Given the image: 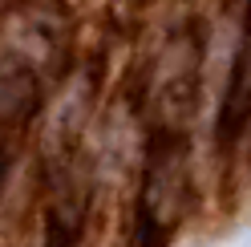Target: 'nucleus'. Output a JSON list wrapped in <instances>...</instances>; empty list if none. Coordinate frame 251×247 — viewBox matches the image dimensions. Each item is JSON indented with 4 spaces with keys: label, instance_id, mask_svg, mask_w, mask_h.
<instances>
[{
    "label": "nucleus",
    "instance_id": "obj_1",
    "mask_svg": "<svg viewBox=\"0 0 251 247\" xmlns=\"http://www.w3.org/2000/svg\"><path fill=\"white\" fill-rule=\"evenodd\" d=\"M191 198L186 142L170 130H158L146 146V178L138 195V219L130 247H170V235Z\"/></svg>",
    "mask_w": 251,
    "mask_h": 247
},
{
    "label": "nucleus",
    "instance_id": "obj_2",
    "mask_svg": "<svg viewBox=\"0 0 251 247\" xmlns=\"http://www.w3.org/2000/svg\"><path fill=\"white\" fill-rule=\"evenodd\" d=\"M247 126H251V4H247V21H243L239 53H235V61H231V77H227V89H223L219 122H215L219 150L235 146Z\"/></svg>",
    "mask_w": 251,
    "mask_h": 247
},
{
    "label": "nucleus",
    "instance_id": "obj_3",
    "mask_svg": "<svg viewBox=\"0 0 251 247\" xmlns=\"http://www.w3.org/2000/svg\"><path fill=\"white\" fill-rule=\"evenodd\" d=\"M77 227H81V219H69V215L53 211L49 215V235H45V247H77Z\"/></svg>",
    "mask_w": 251,
    "mask_h": 247
},
{
    "label": "nucleus",
    "instance_id": "obj_4",
    "mask_svg": "<svg viewBox=\"0 0 251 247\" xmlns=\"http://www.w3.org/2000/svg\"><path fill=\"white\" fill-rule=\"evenodd\" d=\"M8 158H12V146H8L4 122H0V191H4V178H8Z\"/></svg>",
    "mask_w": 251,
    "mask_h": 247
}]
</instances>
